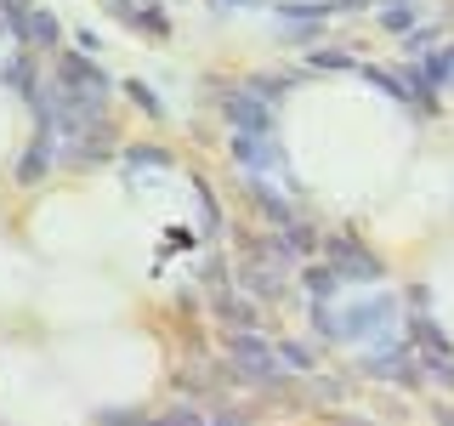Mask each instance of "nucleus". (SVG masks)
<instances>
[{
  "label": "nucleus",
  "instance_id": "4",
  "mask_svg": "<svg viewBox=\"0 0 454 426\" xmlns=\"http://www.w3.org/2000/svg\"><path fill=\"white\" fill-rule=\"evenodd\" d=\"M380 23H387L392 35H403V28L420 23V6H415V0H409V6H403V0H397V6H380Z\"/></svg>",
  "mask_w": 454,
  "mask_h": 426
},
{
  "label": "nucleus",
  "instance_id": "10",
  "mask_svg": "<svg viewBox=\"0 0 454 426\" xmlns=\"http://www.w3.org/2000/svg\"><path fill=\"white\" fill-rule=\"evenodd\" d=\"M335 279H340L335 267H312V273H307V284H312V296H330V290H335Z\"/></svg>",
  "mask_w": 454,
  "mask_h": 426
},
{
  "label": "nucleus",
  "instance_id": "12",
  "mask_svg": "<svg viewBox=\"0 0 454 426\" xmlns=\"http://www.w3.org/2000/svg\"><path fill=\"white\" fill-rule=\"evenodd\" d=\"M216 6H250V0H216Z\"/></svg>",
  "mask_w": 454,
  "mask_h": 426
},
{
  "label": "nucleus",
  "instance_id": "3",
  "mask_svg": "<svg viewBox=\"0 0 454 426\" xmlns=\"http://www.w3.org/2000/svg\"><path fill=\"white\" fill-rule=\"evenodd\" d=\"M335 262H340V279H380V267H375V256H364L358 245H347V239H335Z\"/></svg>",
  "mask_w": 454,
  "mask_h": 426
},
{
  "label": "nucleus",
  "instance_id": "8",
  "mask_svg": "<svg viewBox=\"0 0 454 426\" xmlns=\"http://www.w3.org/2000/svg\"><path fill=\"white\" fill-rule=\"evenodd\" d=\"M160 426H210L205 415H199V409H188V404H176V409H165V421Z\"/></svg>",
  "mask_w": 454,
  "mask_h": 426
},
{
  "label": "nucleus",
  "instance_id": "2",
  "mask_svg": "<svg viewBox=\"0 0 454 426\" xmlns=\"http://www.w3.org/2000/svg\"><path fill=\"white\" fill-rule=\"evenodd\" d=\"M57 80L68 85V97H74V103H103V91H108V80L97 75L91 63H80V57H63V68H57Z\"/></svg>",
  "mask_w": 454,
  "mask_h": 426
},
{
  "label": "nucleus",
  "instance_id": "5",
  "mask_svg": "<svg viewBox=\"0 0 454 426\" xmlns=\"http://www.w3.org/2000/svg\"><path fill=\"white\" fill-rule=\"evenodd\" d=\"M23 28H28V40H40V46H57V18L51 12H23Z\"/></svg>",
  "mask_w": 454,
  "mask_h": 426
},
{
  "label": "nucleus",
  "instance_id": "7",
  "mask_svg": "<svg viewBox=\"0 0 454 426\" xmlns=\"http://www.w3.org/2000/svg\"><path fill=\"white\" fill-rule=\"evenodd\" d=\"M46 165H51V142L40 137L35 148H28V160H23V170H18V177H23V182H40V170H46Z\"/></svg>",
  "mask_w": 454,
  "mask_h": 426
},
{
  "label": "nucleus",
  "instance_id": "1",
  "mask_svg": "<svg viewBox=\"0 0 454 426\" xmlns=\"http://www.w3.org/2000/svg\"><path fill=\"white\" fill-rule=\"evenodd\" d=\"M227 359L245 369V375H255V381H278L273 347H267L262 335H250V330H233V335H227Z\"/></svg>",
  "mask_w": 454,
  "mask_h": 426
},
{
  "label": "nucleus",
  "instance_id": "11",
  "mask_svg": "<svg viewBox=\"0 0 454 426\" xmlns=\"http://www.w3.org/2000/svg\"><path fill=\"white\" fill-rule=\"evenodd\" d=\"M210 426H245V421H239V415H227V409H222V415L210 421Z\"/></svg>",
  "mask_w": 454,
  "mask_h": 426
},
{
  "label": "nucleus",
  "instance_id": "6",
  "mask_svg": "<svg viewBox=\"0 0 454 426\" xmlns=\"http://www.w3.org/2000/svg\"><path fill=\"white\" fill-rule=\"evenodd\" d=\"M227 114H233L239 125H250V131H267V114L250 103V97H227Z\"/></svg>",
  "mask_w": 454,
  "mask_h": 426
},
{
  "label": "nucleus",
  "instance_id": "9",
  "mask_svg": "<svg viewBox=\"0 0 454 426\" xmlns=\"http://www.w3.org/2000/svg\"><path fill=\"white\" fill-rule=\"evenodd\" d=\"M426 75H432L437 85H449V80H454V46H449L443 57H432V63H426Z\"/></svg>",
  "mask_w": 454,
  "mask_h": 426
}]
</instances>
